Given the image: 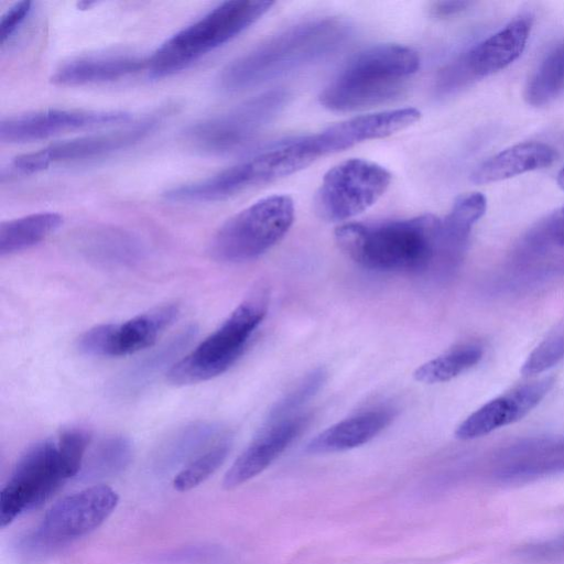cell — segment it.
I'll return each instance as SVG.
<instances>
[{
	"mask_svg": "<svg viewBox=\"0 0 564 564\" xmlns=\"http://www.w3.org/2000/svg\"><path fill=\"white\" fill-rule=\"evenodd\" d=\"M350 26L339 18H317L272 35L230 62L219 74L218 86L239 93L324 59L348 40Z\"/></svg>",
	"mask_w": 564,
	"mask_h": 564,
	"instance_id": "1",
	"label": "cell"
},
{
	"mask_svg": "<svg viewBox=\"0 0 564 564\" xmlns=\"http://www.w3.org/2000/svg\"><path fill=\"white\" fill-rule=\"evenodd\" d=\"M441 219L425 214L336 228L339 249L359 265L381 272H421L436 264Z\"/></svg>",
	"mask_w": 564,
	"mask_h": 564,
	"instance_id": "2",
	"label": "cell"
},
{
	"mask_svg": "<svg viewBox=\"0 0 564 564\" xmlns=\"http://www.w3.org/2000/svg\"><path fill=\"white\" fill-rule=\"evenodd\" d=\"M89 442L88 430L69 427L56 438H46L30 446L1 489V527L43 505L76 476L83 467Z\"/></svg>",
	"mask_w": 564,
	"mask_h": 564,
	"instance_id": "3",
	"label": "cell"
},
{
	"mask_svg": "<svg viewBox=\"0 0 564 564\" xmlns=\"http://www.w3.org/2000/svg\"><path fill=\"white\" fill-rule=\"evenodd\" d=\"M420 68V56L400 44H379L355 55L323 89L319 102L333 111H352L397 97Z\"/></svg>",
	"mask_w": 564,
	"mask_h": 564,
	"instance_id": "4",
	"label": "cell"
},
{
	"mask_svg": "<svg viewBox=\"0 0 564 564\" xmlns=\"http://www.w3.org/2000/svg\"><path fill=\"white\" fill-rule=\"evenodd\" d=\"M274 4L272 1H225L165 40L150 56L147 72L152 78H163L229 42Z\"/></svg>",
	"mask_w": 564,
	"mask_h": 564,
	"instance_id": "5",
	"label": "cell"
},
{
	"mask_svg": "<svg viewBox=\"0 0 564 564\" xmlns=\"http://www.w3.org/2000/svg\"><path fill=\"white\" fill-rule=\"evenodd\" d=\"M265 313L267 301L262 295L246 299L216 330L170 368L169 382L187 386L227 371L243 354Z\"/></svg>",
	"mask_w": 564,
	"mask_h": 564,
	"instance_id": "6",
	"label": "cell"
},
{
	"mask_svg": "<svg viewBox=\"0 0 564 564\" xmlns=\"http://www.w3.org/2000/svg\"><path fill=\"white\" fill-rule=\"evenodd\" d=\"M294 214L290 196L263 197L221 225L210 241L209 253L226 263L257 259L283 239L294 221Z\"/></svg>",
	"mask_w": 564,
	"mask_h": 564,
	"instance_id": "7",
	"label": "cell"
},
{
	"mask_svg": "<svg viewBox=\"0 0 564 564\" xmlns=\"http://www.w3.org/2000/svg\"><path fill=\"white\" fill-rule=\"evenodd\" d=\"M118 494L106 485H95L67 496L44 514L22 541L30 555L52 553L96 530L115 511Z\"/></svg>",
	"mask_w": 564,
	"mask_h": 564,
	"instance_id": "8",
	"label": "cell"
},
{
	"mask_svg": "<svg viewBox=\"0 0 564 564\" xmlns=\"http://www.w3.org/2000/svg\"><path fill=\"white\" fill-rule=\"evenodd\" d=\"M390 172L365 159H349L329 169L316 192V214L326 221H343L371 207L388 189Z\"/></svg>",
	"mask_w": 564,
	"mask_h": 564,
	"instance_id": "9",
	"label": "cell"
},
{
	"mask_svg": "<svg viewBox=\"0 0 564 564\" xmlns=\"http://www.w3.org/2000/svg\"><path fill=\"white\" fill-rule=\"evenodd\" d=\"M288 98L283 89L263 93L228 112L195 123L186 131V139L194 148L207 153L240 150L282 111Z\"/></svg>",
	"mask_w": 564,
	"mask_h": 564,
	"instance_id": "10",
	"label": "cell"
},
{
	"mask_svg": "<svg viewBox=\"0 0 564 564\" xmlns=\"http://www.w3.org/2000/svg\"><path fill=\"white\" fill-rule=\"evenodd\" d=\"M532 17L521 13L496 33L478 42L445 65L435 79V93L449 95L474 79L502 70L523 52L531 29Z\"/></svg>",
	"mask_w": 564,
	"mask_h": 564,
	"instance_id": "11",
	"label": "cell"
},
{
	"mask_svg": "<svg viewBox=\"0 0 564 564\" xmlns=\"http://www.w3.org/2000/svg\"><path fill=\"white\" fill-rule=\"evenodd\" d=\"M156 124L158 119L151 117L113 131L52 143L39 151L17 156L12 166L20 173L33 174L59 164L107 156L140 142L154 130Z\"/></svg>",
	"mask_w": 564,
	"mask_h": 564,
	"instance_id": "12",
	"label": "cell"
},
{
	"mask_svg": "<svg viewBox=\"0 0 564 564\" xmlns=\"http://www.w3.org/2000/svg\"><path fill=\"white\" fill-rule=\"evenodd\" d=\"M178 314L176 304H165L139 314L124 323L100 324L78 339V349L89 356L120 357L152 346Z\"/></svg>",
	"mask_w": 564,
	"mask_h": 564,
	"instance_id": "13",
	"label": "cell"
},
{
	"mask_svg": "<svg viewBox=\"0 0 564 564\" xmlns=\"http://www.w3.org/2000/svg\"><path fill=\"white\" fill-rule=\"evenodd\" d=\"M130 115L121 110L44 109L2 118L0 140L26 143L62 133L127 122Z\"/></svg>",
	"mask_w": 564,
	"mask_h": 564,
	"instance_id": "14",
	"label": "cell"
},
{
	"mask_svg": "<svg viewBox=\"0 0 564 564\" xmlns=\"http://www.w3.org/2000/svg\"><path fill=\"white\" fill-rule=\"evenodd\" d=\"M308 421L310 416L302 414L276 422H265L227 470L223 486L226 489H234L262 473L303 432Z\"/></svg>",
	"mask_w": 564,
	"mask_h": 564,
	"instance_id": "15",
	"label": "cell"
},
{
	"mask_svg": "<svg viewBox=\"0 0 564 564\" xmlns=\"http://www.w3.org/2000/svg\"><path fill=\"white\" fill-rule=\"evenodd\" d=\"M554 386L553 378L524 383L471 413L456 429L459 440H473L514 423L534 409Z\"/></svg>",
	"mask_w": 564,
	"mask_h": 564,
	"instance_id": "16",
	"label": "cell"
},
{
	"mask_svg": "<svg viewBox=\"0 0 564 564\" xmlns=\"http://www.w3.org/2000/svg\"><path fill=\"white\" fill-rule=\"evenodd\" d=\"M421 118L415 108H399L361 115L333 124L314 134L321 155L339 152L358 143L402 131Z\"/></svg>",
	"mask_w": 564,
	"mask_h": 564,
	"instance_id": "17",
	"label": "cell"
},
{
	"mask_svg": "<svg viewBox=\"0 0 564 564\" xmlns=\"http://www.w3.org/2000/svg\"><path fill=\"white\" fill-rule=\"evenodd\" d=\"M148 56L132 54H94L61 64L52 82L63 86H83L119 80L147 69Z\"/></svg>",
	"mask_w": 564,
	"mask_h": 564,
	"instance_id": "18",
	"label": "cell"
},
{
	"mask_svg": "<svg viewBox=\"0 0 564 564\" xmlns=\"http://www.w3.org/2000/svg\"><path fill=\"white\" fill-rule=\"evenodd\" d=\"M394 412L390 408H376L345 419L316 435L306 446L311 454H326L361 446L392 421Z\"/></svg>",
	"mask_w": 564,
	"mask_h": 564,
	"instance_id": "19",
	"label": "cell"
},
{
	"mask_svg": "<svg viewBox=\"0 0 564 564\" xmlns=\"http://www.w3.org/2000/svg\"><path fill=\"white\" fill-rule=\"evenodd\" d=\"M553 147L540 141L517 143L479 164L470 175L475 184H488L550 166L556 160Z\"/></svg>",
	"mask_w": 564,
	"mask_h": 564,
	"instance_id": "20",
	"label": "cell"
},
{
	"mask_svg": "<svg viewBox=\"0 0 564 564\" xmlns=\"http://www.w3.org/2000/svg\"><path fill=\"white\" fill-rule=\"evenodd\" d=\"M487 208L486 197L479 192L458 196L449 213L441 219L437 263L455 264L465 251L473 226Z\"/></svg>",
	"mask_w": 564,
	"mask_h": 564,
	"instance_id": "21",
	"label": "cell"
},
{
	"mask_svg": "<svg viewBox=\"0 0 564 564\" xmlns=\"http://www.w3.org/2000/svg\"><path fill=\"white\" fill-rule=\"evenodd\" d=\"M63 224L57 213L41 212L22 216L0 225V256L4 257L29 249L54 231Z\"/></svg>",
	"mask_w": 564,
	"mask_h": 564,
	"instance_id": "22",
	"label": "cell"
},
{
	"mask_svg": "<svg viewBox=\"0 0 564 564\" xmlns=\"http://www.w3.org/2000/svg\"><path fill=\"white\" fill-rule=\"evenodd\" d=\"M564 86V41L556 43L539 63L524 90L527 102L541 107L552 101Z\"/></svg>",
	"mask_w": 564,
	"mask_h": 564,
	"instance_id": "23",
	"label": "cell"
},
{
	"mask_svg": "<svg viewBox=\"0 0 564 564\" xmlns=\"http://www.w3.org/2000/svg\"><path fill=\"white\" fill-rule=\"evenodd\" d=\"M482 354L481 346L477 344L463 345L421 365L413 376L427 384L445 382L476 366Z\"/></svg>",
	"mask_w": 564,
	"mask_h": 564,
	"instance_id": "24",
	"label": "cell"
},
{
	"mask_svg": "<svg viewBox=\"0 0 564 564\" xmlns=\"http://www.w3.org/2000/svg\"><path fill=\"white\" fill-rule=\"evenodd\" d=\"M230 446V438L227 436L219 438L205 453L194 458L174 477V489L180 492H185L204 482L225 462Z\"/></svg>",
	"mask_w": 564,
	"mask_h": 564,
	"instance_id": "25",
	"label": "cell"
},
{
	"mask_svg": "<svg viewBox=\"0 0 564 564\" xmlns=\"http://www.w3.org/2000/svg\"><path fill=\"white\" fill-rule=\"evenodd\" d=\"M132 448L129 440L112 436L102 441L88 457L84 467L86 477H105L122 470L130 462Z\"/></svg>",
	"mask_w": 564,
	"mask_h": 564,
	"instance_id": "26",
	"label": "cell"
},
{
	"mask_svg": "<svg viewBox=\"0 0 564 564\" xmlns=\"http://www.w3.org/2000/svg\"><path fill=\"white\" fill-rule=\"evenodd\" d=\"M523 247L531 252L550 248H564V205L532 227L523 239Z\"/></svg>",
	"mask_w": 564,
	"mask_h": 564,
	"instance_id": "27",
	"label": "cell"
},
{
	"mask_svg": "<svg viewBox=\"0 0 564 564\" xmlns=\"http://www.w3.org/2000/svg\"><path fill=\"white\" fill-rule=\"evenodd\" d=\"M326 380L324 369L311 371L302 381L285 394L270 411L267 422H276L292 416L293 412L311 399Z\"/></svg>",
	"mask_w": 564,
	"mask_h": 564,
	"instance_id": "28",
	"label": "cell"
},
{
	"mask_svg": "<svg viewBox=\"0 0 564 564\" xmlns=\"http://www.w3.org/2000/svg\"><path fill=\"white\" fill-rule=\"evenodd\" d=\"M564 359V327L550 334L524 361L521 373L534 376L546 371Z\"/></svg>",
	"mask_w": 564,
	"mask_h": 564,
	"instance_id": "29",
	"label": "cell"
},
{
	"mask_svg": "<svg viewBox=\"0 0 564 564\" xmlns=\"http://www.w3.org/2000/svg\"><path fill=\"white\" fill-rule=\"evenodd\" d=\"M32 1H20L10 7L0 20V39L4 44L22 25L32 10Z\"/></svg>",
	"mask_w": 564,
	"mask_h": 564,
	"instance_id": "30",
	"label": "cell"
},
{
	"mask_svg": "<svg viewBox=\"0 0 564 564\" xmlns=\"http://www.w3.org/2000/svg\"><path fill=\"white\" fill-rule=\"evenodd\" d=\"M471 4L470 1H436L431 6V12L437 18H446L463 12Z\"/></svg>",
	"mask_w": 564,
	"mask_h": 564,
	"instance_id": "31",
	"label": "cell"
},
{
	"mask_svg": "<svg viewBox=\"0 0 564 564\" xmlns=\"http://www.w3.org/2000/svg\"><path fill=\"white\" fill-rule=\"evenodd\" d=\"M542 554L554 553V552H563L564 551V536L560 538L555 541L546 543L544 546L539 547Z\"/></svg>",
	"mask_w": 564,
	"mask_h": 564,
	"instance_id": "32",
	"label": "cell"
},
{
	"mask_svg": "<svg viewBox=\"0 0 564 564\" xmlns=\"http://www.w3.org/2000/svg\"><path fill=\"white\" fill-rule=\"evenodd\" d=\"M557 184L564 191V167L557 174Z\"/></svg>",
	"mask_w": 564,
	"mask_h": 564,
	"instance_id": "33",
	"label": "cell"
}]
</instances>
